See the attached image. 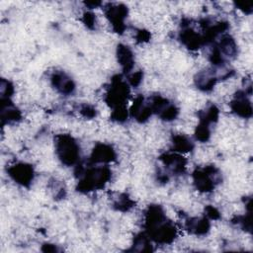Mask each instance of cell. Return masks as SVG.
I'll return each instance as SVG.
<instances>
[{"label": "cell", "instance_id": "obj_9", "mask_svg": "<svg viewBox=\"0 0 253 253\" xmlns=\"http://www.w3.org/2000/svg\"><path fill=\"white\" fill-rule=\"evenodd\" d=\"M182 42L188 48H199L203 42V38L190 28H186L180 35Z\"/></svg>", "mask_w": 253, "mask_h": 253}, {"label": "cell", "instance_id": "obj_5", "mask_svg": "<svg viewBox=\"0 0 253 253\" xmlns=\"http://www.w3.org/2000/svg\"><path fill=\"white\" fill-rule=\"evenodd\" d=\"M10 177L23 186L29 185L34 178V171L31 165L26 163H18L13 165L8 170Z\"/></svg>", "mask_w": 253, "mask_h": 253}, {"label": "cell", "instance_id": "obj_3", "mask_svg": "<svg viewBox=\"0 0 253 253\" xmlns=\"http://www.w3.org/2000/svg\"><path fill=\"white\" fill-rule=\"evenodd\" d=\"M215 169L208 167L204 170H198L194 173V182L199 191L210 192L213 189L215 184Z\"/></svg>", "mask_w": 253, "mask_h": 253}, {"label": "cell", "instance_id": "obj_11", "mask_svg": "<svg viewBox=\"0 0 253 253\" xmlns=\"http://www.w3.org/2000/svg\"><path fill=\"white\" fill-rule=\"evenodd\" d=\"M173 146L176 149L175 151L187 152L192 149L193 144L188 137L182 134H178L173 137Z\"/></svg>", "mask_w": 253, "mask_h": 253}, {"label": "cell", "instance_id": "obj_10", "mask_svg": "<svg viewBox=\"0 0 253 253\" xmlns=\"http://www.w3.org/2000/svg\"><path fill=\"white\" fill-rule=\"evenodd\" d=\"M117 56H118V61L119 63L122 65V67L124 68L125 71H129L131 69V67L133 66V54L131 52V50L124 45V44H120L118 46V50H117Z\"/></svg>", "mask_w": 253, "mask_h": 253}, {"label": "cell", "instance_id": "obj_8", "mask_svg": "<svg viewBox=\"0 0 253 253\" xmlns=\"http://www.w3.org/2000/svg\"><path fill=\"white\" fill-rule=\"evenodd\" d=\"M232 111L240 117H250L252 113L251 103L245 97V93L241 92V95H237L236 98L231 102Z\"/></svg>", "mask_w": 253, "mask_h": 253}, {"label": "cell", "instance_id": "obj_6", "mask_svg": "<svg viewBox=\"0 0 253 253\" xmlns=\"http://www.w3.org/2000/svg\"><path fill=\"white\" fill-rule=\"evenodd\" d=\"M115 159V151L110 145L98 144L91 154V161L95 163H107Z\"/></svg>", "mask_w": 253, "mask_h": 253}, {"label": "cell", "instance_id": "obj_12", "mask_svg": "<svg viewBox=\"0 0 253 253\" xmlns=\"http://www.w3.org/2000/svg\"><path fill=\"white\" fill-rule=\"evenodd\" d=\"M83 21H84V24H86V26L89 27V28H92V27L94 26V24L96 23L95 16H94V14L91 13V12H86V13L84 14Z\"/></svg>", "mask_w": 253, "mask_h": 253}, {"label": "cell", "instance_id": "obj_7", "mask_svg": "<svg viewBox=\"0 0 253 253\" xmlns=\"http://www.w3.org/2000/svg\"><path fill=\"white\" fill-rule=\"evenodd\" d=\"M51 83L52 86L62 94H70L75 88L73 81L61 72H56L51 76Z\"/></svg>", "mask_w": 253, "mask_h": 253}, {"label": "cell", "instance_id": "obj_2", "mask_svg": "<svg viewBox=\"0 0 253 253\" xmlns=\"http://www.w3.org/2000/svg\"><path fill=\"white\" fill-rule=\"evenodd\" d=\"M129 94V88L127 83L124 82L119 76L112 80V85L106 94V102L112 108H118L125 106V102L127 100Z\"/></svg>", "mask_w": 253, "mask_h": 253}, {"label": "cell", "instance_id": "obj_1", "mask_svg": "<svg viewBox=\"0 0 253 253\" xmlns=\"http://www.w3.org/2000/svg\"><path fill=\"white\" fill-rule=\"evenodd\" d=\"M55 151L60 161L67 166L75 164L80 157V150L77 142L67 134H61L56 137Z\"/></svg>", "mask_w": 253, "mask_h": 253}, {"label": "cell", "instance_id": "obj_4", "mask_svg": "<svg viewBox=\"0 0 253 253\" xmlns=\"http://www.w3.org/2000/svg\"><path fill=\"white\" fill-rule=\"evenodd\" d=\"M106 17L109 19L114 30L123 32L125 28V19L127 15V9L123 5H111L105 10Z\"/></svg>", "mask_w": 253, "mask_h": 253}]
</instances>
